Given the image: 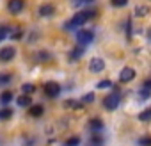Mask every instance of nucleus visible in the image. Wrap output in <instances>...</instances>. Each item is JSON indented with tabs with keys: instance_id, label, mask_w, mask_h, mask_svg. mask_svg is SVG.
<instances>
[{
	"instance_id": "obj_1",
	"label": "nucleus",
	"mask_w": 151,
	"mask_h": 146,
	"mask_svg": "<svg viewBox=\"0 0 151 146\" xmlns=\"http://www.w3.org/2000/svg\"><path fill=\"white\" fill-rule=\"evenodd\" d=\"M96 16V11H93V9H89V11H80V13H77L68 23H66V29H77V27H80V25H84L86 22H89L91 18H94Z\"/></svg>"
},
{
	"instance_id": "obj_2",
	"label": "nucleus",
	"mask_w": 151,
	"mask_h": 146,
	"mask_svg": "<svg viewBox=\"0 0 151 146\" xmlns=\"http://www.w3.org/2000/svg\"><path fill=\"white\" fill-rule=\"evenodd\" d=\"M119 102H121V95L119 93H110L103 98V107L107 111H116L119 107Z\"/></svg>"
},
{
	"instance_id": "obj_3",
	"label": "nucleus",
	"mask_w": 151,
	"mask_h": 146,
	"mask_svg": "<svg viewBox=\"0 0 151 146\" xmlns=\"http://www.w3.org/2000/svg\"><path fill=\"white\" fill-rule=\"evenodd\" d=\"M93 39H94L93 30H78V32H77V41H78V45H80V46L89 45Z\"/></svg>"
},
{
	"instance_id": "obj_4",
	"label": "nucleus",
	"mask_w": 151,
	"mask_h": 146,
	"mask_svg": "<svg viewBox=\"0 0 151 146\" xmlns=\"http://www.w3.org/2000/svg\"><path fill=\"white\" fill-rule=\"evenodd\" d=\"M16 55V48L14 46H4L2 50H0V62H9L11 59H14Z\"/></svg>"
},
{
	"instance_id": "obj_5",
	"label": "nucleus",
	"mask_w": 151,
	"mask_h": 146,
	"mask_svg": "<svg viewBox=\"0 0 151 146\" xmlns=\"http://www.w3.org/2000/svg\"><path fill=\"white\" fill-rule=\"evenodd\" d=\"M45 93H46V96L55 98V96H59V93H60V86H59L57 82H46V84H45Z\"/></svg>"
},
{
	"instance_id": "obj_6",
	"label": "nucleus",
	"mask_w": 151,
	"mask_h": 146,
	"mask_svg": "<svg viewBox=\"0 0 151 146\" xmlns=\"http://www.w3.org/2000/svg\"><path fill=\"white\" fill-rule=\"evenodd\" d=\"M89 69H91L93 73H100V71H103V69H105V61L100 59V57L91 59V62H89Z\"/></svg>"
},
{
	"instance_id": "obj_7",
	"label": "nucleus",
	"mask_w": 151,
	"mask_h": 146,
	"mask_svg": "<svg viewBox=\"0 0 151 146\" xmlns=\"http://www.w3.org/2000/svg\"><path fill=\"white\" fill-rule=\"evenodd\" d=\"M135 79V69L133 68H123L121 69V73H119V80L121 82H130V80H133Z\"/></svg>"
},
{
	"instance_id": "obj_8",
	"label": "nucleus",
	"mask_w": 151,
	"mask_h": 146,
	"mask_svg": "<svg viewBox=\"0 0 151 146\" xmlns=\"http://www.w3.org/2000/svg\"><path fill=\"white\" fill-rule=\"evenodd\" d=\"M23 6H25L23 0H9L7 9H9V13H11V14H18V13H22Z\"/></svg>"
},
{
	"instance_id": "obj_9",
	"label": "nucleus",
	"mask_w": 151,
	"mask_h": 146,
	"mask_svg": "<svg viewBox=\"0 0 151 146\" xmlns=\"http://www.w3.org/2000/svg\"><path fill=\"white\" fill-rule=\"evenodd\" d=\"M53 11H55L53 4H43V6L39 7V14H41V16H50V14H53Z\"/></svg>"
},
{
	"instance_id": "obj_10",
	"label": "nucleus",
	"mask_w": 151,
	"mask_h": 146,
	"mask_svg": "<svg viewBox=\"0 0 151 146\" xmlns=\"http://www.w3.org/2000/svg\"><path fill=\"white\" fill-rule=\"evenodd\" d=\"M89 128H91L93 132H100V130L103 128V121L98 119V118H93V119L89 121Z\"/></svg>"
},
{
	"instance_id": "obj_11",
	"label": "nucleus",
	"mask_w": 151,
	"mask_h": 146,
	"mask_svg": "<svg viewBox=\"0 0 151 146\" xmlns=\"http://www.w3.org/2000/svg\"><path fill=\"white\" fill-rule=\"evenodd\" d=\"M18 105L20 107H30L32 105V98L29 96V95H22V96H18Z\"/></svg>"
},
{
	"instance_id": "obj_12",
	"label": "nucleus",
	"mask_w": 151,
	"mask_h": 146,
	"mask_svg": "<svg viewBox=\"0 0 151 146\" xmlns=\"http://www.w3.org/2000/svg\"><path fill=\"white\" fill-rule=\"evenodd\" d=\"M29 112H30V116H32V118H39V116H43L45 109H43V105H34V103H32Z\"/></svg>"
},
{
	"instance_id": "obj_13",
	"label": "nucleus",
	"mask_w": 151,
	"mask_h": 146,
	"mask_svg": "<svg viewBox=\"0 0 151 146\" xmlns=\"http://www.w3.org/2000/svg\"><path fill=\"white\" fill-rule=\"evenodd\" d=\"M13 100V93L11 91H4L2 95H0V103H2V105H9V102Z\"/></svg>"
},
{
	"instance_id": "obj_14",
	"label": "nucleus",
	"mask_w": 151,
	"mask_h": 146,
	"mask_svg": "<svg viewBox=\"0 0 151 146\" xmlns=\"http://www.w3.org/2000/svg\"><path fill=\"white\" fill-rule=\"evenodd\" d=\"M84 50H86L84 46H77V48H75V50L71 52V55H69V59H71V61H75V59H78V57H80V55L84 53Z\"/></svg>"
},
{
	"instance_id": "obj_15",
	"label": "nucleus",
	"mask_w": 151,
	"mask_h": 146,
	"mask_svg": "<svg viewBox=\"0 0 151 146\" xmlns=\"http://www.w3.org/2000/svg\"><path fill=\"white\" fill-rule=\"evenodd\" d=\"M139 119L140 121H151V109H146L139 114Z\"/></svg>"
},
{
	"instance_id": "obj_16",
	"label": "nucleus",
	"mask_w": 151,
	"mask_h": 146,
	"mask_svg": "<svg viewBox=\"0 0 151 146\" xmlns=\"http://www.w3.org/2000/svg\"><path fill=\"white\" fill-rule=\"evenodd\" d=\"M11 116H13V111L7 109V107H4L2 111H0V119H4V121H6V119H9Z\"/></svg>"
},
{
	"instance_id": "obj_17",
	"label": "nucleus",
	"mask_w": 151,
	"mask_h": 146,
	"mask_svg": "<svg viewBox=\"0 0 151 146\" xmlns=\"http://www.w3.org/2000/svg\"><path fill=\"white\" fill-rule=\"evenodd\" d=\"M22 91H23V95H29V96H30V95L36 91V87H34L32 84H25V86L22 87Z\"/></svg>"
},
{
	"instance_id": "obj_18",
	"label": "nucleus",
	"mask_w": 151,
	"mask_h": 146,
	"mask_svg": "<svg viewBox=\"0 0 151 146\" xmlns=\"http://www.w3.org/2000/svg\"><path fill=\"white\" fill-rule=\"evenodd\" d=\"M78 144H80V137H69L64 146H78Z\"/></svg>"
},
{
	"instance_id": "obj_19",
	"label": "nucleus",
	"mask_w": 151,
	"mask_h": 146,
	"mask_svg": "<svg viewBox=\"0 0 151 146\" xmlns=\"http://www.w3.org/2000/svg\"><path fill=\"white\" fill-rule=\"evenodd\" d=\"M110 4L114 7H124V6H128V0H110Z\"/></svg>"
},
{
	"instance_id": "obj_20",
	"label": "nucleus",
	"mask_w": 151,
	"mask_h": 146,
	"mask_svg": "<svg viewBox=\"0 0 151 146\" xmlns=\"http://www.w3.org/2000/svg\"><path fill=\"white\" fill-rule=\"evenodd\" d=\"M151 96V91H147V89H144V87H140V91H139V98H142V100H146V98H149Z\"/></svg>"
},
{
	"instance_id": "obj_21",
	"label": "nucleus",
	"mask_w": 151,
	"mask_h": 146,
	"mask_svg": "<svg viewBox=\"0 0 151 146\" xmlns=\"http://www.w3.org/2000/svg\"><path fill=\"white\" fill-rule=\"evenodd\" d=\"M11 82V75H0V86H4V84H9Z\"/></svg>"
},
{
	"instance_id": "obj_22",
	"label": "nucleus",
	"mask_w": 151,
	"mask_h": 146,
	"mask_svg": "<svg viewBox=\"0 0 151 146\" xmlns=\"http://www.w3.org/2000/svg\"><path fill=\"white\" fill-rule=\"evenodd\" d=\"M98 87H100V89H107V87H112V82H110V80H101V82L98 84Z\"/></svg>"
},
{
	"instance_id": "obj_23",
	"label": "nucleus",
	"mask_w": 151,
	"mask_h": 146,
	"mask_svg": "<svg viewBox=\"0 0 151 146\" xmlns=\"http://www.w3.org/2000/svg\"><path fill=\"white\" fill-rule=\"evenodd\" d=\"M139 144H140V146H151V137H142V139H139Z\"/></svg>"
},
{
	"instance_id": "obj_24",
	"label": "nucleus",
	"mask_w": 151,
	"mask_h": 146,
	"mask_svg": "<svg viewBox=\"0 0 151 146\" xmlns=\"http://www.w3.org/2000/svg\"><path fill=\"white\" fill-rule=\"evenodd\" d=\"M94 2V0H75V6H87V4H93Z\"/></svg>"
},
{
	"instance_id": "obj_25",
	"label": "nucleus",
	"mask_w": 151,
	"mask_h": 146,
	"mask_svg": "<svg viewBox=\"0 0 151 146\" xmlns=\"http://www.w3.org/2000/svg\"><path fill=\"white\" fill-rule=\"evenodd\" d=\"M64 105H66V107H80V103H78V102H75V100H68Z\"/></svg>"
},
{
	"instance_id": "obj_26",
	"label": "nucleus",
	"mask_w": 151,
	"mask_h": 146,
	"mask_svg": "<svg viewBox=\"0 0 151 146\" xmlns=\"http://www.w3.org/2000/svg\"><path fill=\"white\" fill-rule=\"evenodd\" d=\"M93 100H94V95H93V93H91V95H86V96L82 98V102H87V103H91Z\"/></svg>"
},
{
	"instance_id": "obj_27",
	"label": "nucleus",
	"mask_w": 151,
	"mask_h": 146,
	"mask_svg": "<svg viewBox=\"0 0 151 146\" xmlns=\"http://www.w3.org/2000/svg\"><path fill=\"white\" fill-rule=\"evenodd\" d=\"M142 87H144V89H147V91H151V79H146V80H144V84H142Z\"/></svg>"
},
{
	"instance_id": "obj_28",
	"label": "nucleus",
	"mask_w": 151,
	"mask_h": 146,
	"mask_svg": "<svg viewBox=\"0 0 151 146\" xmlns=\"http://www.w3.org/2000/svg\"><path fill=\"white\" fill-rule=\"evenodd\" d=\"M147 13V7H137V16H142Z\"/></svg>"
},
{
	"instance_id": "obj_29",
	"label": "nucleus",
	"mask_w": 151,
	"mask_h": 146,
	"mask_svg": "<svg viewBox=\"0 0 151 146\" xmlns=\"http://www.w3.org/2000/svg\"><path fill=\"white\" fill-rule=\"evenodd\" d=\"M93 142H94V144H101V137H100L98 134H94V135H93Z\"/></svg>"
},
{
	"instance_id": "obj_30",
	"label": "nucleus",
	"mask_w": 151,
	"mask_h": 146,
	"mask_svg": "<svg viewBox=\"0 0 151 146\" xmlns=\"http://www.w3.org/2000/svg\"><path fill=\"white\" fill-rule=\"evenodd\" d=\"M11 38H13V39H20V38H22V30H16Z\"/></svg>"
},
{
	"instance_id": "obj_31",
	"label": "nucleus",
	"mask_w": 151,
	"mask_h": 146,
	"mask_svg": "<svg viewBox=\"0 0 151 146\" xmlns=\"http://www.w3.org/2000/svg\"><path fill=\"white\" fill-rule=\"evenodd\" d=\"M147 38H149V39H151V29H149V32H147Z\"/></svg>"
}]
</instances>
